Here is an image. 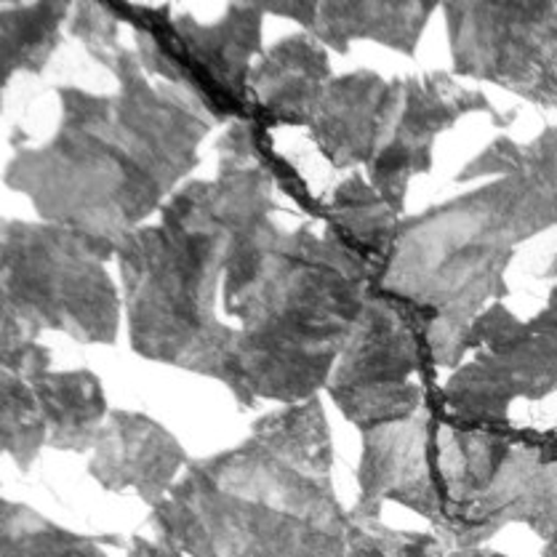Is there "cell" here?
Here are the masks:
<instances>
[{"label": "cell", "instance_id": "cell-1", "mask_svg": "<svg viewBox=\"0 0 557 557\" xmlns=\"http://www.w3.org/2000/svg\"><path fill=\"white\" fill-rule=\"evenodd\" d=\"M211 189L230 230L222 312L238 320L224 387L243 408L315 398L382 272L334 230L275 224L262 165L219 158Z\"/></svg>", "mask_w": 557, "mask_h": 557}, {"label": "cell", "instance_id": "cell-2", "mask_svg": "<svg viewBox=\"0 0 557 557\" xmlns=\"http://www.w3.org/2000/svg\"><path fill=\"white\" fill-rule=\"evenodd\" d=\"M107 70L117 81L115 94L57 88V134L44 147L16 152L3 185L27 195L40 222L75 230L115 253L174 198L216 123L174 86L150 83L126 46Z\"/></svg>", "mask_w": 557, "mask_h": 557}, {"label": "cell", "instance_id": "cell-3", "mask_svg": "<svg viewBox=\"0 0 557 557\" xmlns=\"http://www.w3.org/2000/svg\"><path fill=\"white\" fill-rule=\"evenodd\" d=\"M499 176L459 198L400 219L376 288L422 334L437 369H459L472 323L507 299L505 272L518 246L557 227V126L529 145L496 136L456 182Z\"/></svg>", "mask_w": 557, "mask_h": 557}, {"label": "cell", "instance_id": "cell-4", "mask_svg": "<svg viewBox=\"0 0 557 557\" xmlns=\"http://www.w3.org/2000/svg\"><path fill=\"white\" fill-rule=\"evenodd\" d=\"M331 467L320 395L281 406L238 446L189 461L150 525L189 557H345L352 520Z\"/></svg>", "mask_w": 557, "mask_h": 557}, {"label": "cell", "instance_id": "cell-5", "mask_svg": "<svg viewBox=\"0 0 557 557\" xmlns=\"http://www.w3.org/2000/svg\"><path fill=\"white\" fill-rule=\"evenodd\" d=\"M230 230L211 180L176 189L156 224L117 246L132 349L152 363L224 384L235 325L219 320Z\"/></svg>", "mask_w": 557, "mask_h": 557}, {"label": "cell", "instance_id": "cell-6", "mask_svg": "<svg viewBox=\"0 0 557 557\" xmlns=\"http://www.w3.org/2000/svg\"><path fill=\"white\" fill-rule=\"evenodd\" d=\"M102 243L49 222L9 219L0 230V347L59 331L81 345H115L121 294Z\"/></svg>", "mask_w": 557, "mask_h": 557}, {"label": "cell", "instance_id": "cell-7", "mask_svg": "<svg viewBox=\"0 0 557 557\" xmlns=\"http://www.w3.org/2000/svg\"><path fill=\"white\" fill-rule=\"evenodd\" d=\"M117 20L134 29L136 57L156 75L185 94L213 123L257 121L251 73L262 57L264 14L253 0L227 3L222 20L203 25L189 14H174L169 3H110Z\"/></svg>", "mask_w": 557, "mask_h": 557}, {"label": "cell", "instance_id": "cell-8", "mask_svg": "<svg viewBox=\"0 0 557 557\" xmlns=\"http://www.w3.org/2000/svg\"><path fill=\"white\" fill-rule=\"evenodd\" d=\"M472 360L451 373L435 398L443 411L470 426H512L515 400H544L557 393V283L547 307L518 320L505 305H491L472 323L465 355Z\"/></svg>", "mask_w": 557, "mask_h": 557}, {"label": "cell", "instance_id": "cell-9", "mask_svg": "<svg viewBox=\"0 0 557 557\" xmlns=\"http://www.w3.org/2000/svg\"><path fill=\"white\" fill-rule=\"evenodd\" d=\"M430 369L432 360L413 320L398 301L373 286L325 393L363 435L424 411Z\"/></svg>", "mask_w": 557, "mask_h": 557}, {"label": "cell", "instance_id": "cell-10", "mask_svg": "<svg viewBox=\"0 0 557 557\" xmlns=\"http://www.w3.org/2000/svg\"><path fill=\"white\" fill-rule=\"evenodd\" d=\"M454 75L557 110V0L443 3Z\"/></svg>", "mask_w": 557, "mask_h": 557}, {"label": "cell", "instance_id": "cell-11", "mask_svg": "<svg viewBox=\"0 0 557 557\" xmlns=\"http://www.w3.org/2000/svg\"><path fill=\"white\" fill-rule=\"evenodd\" d=\"M472 112H483L499 128L512 126L518 117V112H502L483 91L461 86L443 70L406 78V102L393 139L366 169L371 187L398 216L406 211V195L413 176L432 171V147L437 136Z\"/></svg>", "mask_w": 557, "mask_h": 557}, {"label": "cell", "instance_id": "cell-12", "mask_svg": "<svg viewBox=\"0 0 557 557\" xmlns=\"http://www.w3.org/2000/svg\"><path fill=\"white\" fill-rule=\"evenodd\" d=\"M406 102V78L373 70L334 75L307 126L312 145L336 171L369 165L393 139Z\"/></svg>", "mask_w": 557, "mask_h": 557}, {"label": "cell", "instance_id": "cell-13", "mask_svg": "<svg viewBox=\"0 0 557 557\" xmlns=\"http://www.w3.org/2000/svg\"><path fill=\"white\" fill-rule=\"evenodd\" d=\"M187 465L185 448L163 424L147 413L115 408L99 432L88 475L112 494L132 488L147 507L156 509Z\"/></svg>", "mask_w": 557, "mask_h": 557}, {"label": "cell", "instance_id": "cell-14", "mask_svg": "<svg viewBox=\"0 0 557 557\" xmlns=\"http://www.w3.org/2000/svg\"><path fill=\"white\" fill-rule=\"evenodd\" d=\"M0 371H14L33 384L49 426V448L70 454L94 451L110 417L97 373L88 369L53 371L51 349L40 342L0 347Z\"/></svg>", "mask_w": 557, "mask_h": 557}, {"label": "cell", "instance_id": "cell-15", "mask_svg": "<svg viewBox=\"0 0 557 557\" xmlns=\"http://www.w3.org/2000/svg\"><path fill=\"white\" fill-rule=\"evenodd\" d=\"M331 75L329 49L310 33H296L277 40L257 59L251 91L259 121L267 126L307 128L323 97Z\"/></svg>", "mask_w": 557, "mask_h": 557}, {"label": "cell", "instance_id": "cell-16", "mask_svg": "<svg viewBox=\"0 0 557 557\" xmlns=\"http://www.w3.org/2000/svg\"><path fill=\"white\" fill-rule=\"evenodd\" d=\"M437 0H325L318 9L312 38L325 49L347 53L355 40H373L406 57H417L419 38L435 14Z\"/></svg>", "mask_w": 557, "mask_h": 557}, {"label": "cell", "instance_id": "cell-17", "mask_svg": "<svg viewBox=\"0 0 557 557\" xmlns=\"http://www.w3.org/2000/svg\"><path fill=\"white\" fill-rule=\"evenodd\" d=\"M507 480V523H523L542 539V557H557V454L536 430H518Z\"/></svg>", "mask_w": 557, "mask_h": 557}, {"label": "cell", "instance_id": "cell-18", "mask_svg": "<svg viewBox=\"0 0 557 557\" xmlns=\"http://www.w3.org/2000/svg\"><path fill=\"white\" fill-rule=\"evenodd\" d=\"M325 227L384 272L398 238L400 216L384 203L363 174H352L342 182L325 203Z\"/></svg>", "mask_w": 557, "mask_h": 557}, {"label": "cell", "instance_id": "cell-19", "mask_svg": "<svg viewBox=\"0 0 557 557\" xmlns=\"http://www.w3.org/2000/svg\"><path fill=\"white\" fill-rule=\"evenodd\" d=\"M73 3H9L0 11V88L16 73L40 75L62 44V25Z\"/></svg>", "mask_w": 557, "mask_h": 557}, {"label": "cell", "instance_id": "cell-20", "mask_svg": "<svg viewBox=\"0 0 557 557\" xmlns=\"http://www.w3.org/2000/svg\"><path fill=\"white\" fill-rule=\"evenodd\" d=\"M102 542L67 531L38 509L20 502H0V557H107Z\"/></svg>", "mask_w": 557, "mask_h": 557}, {"label": "cell", "instance_id": "cell-21", "mask_svg": "<svg viewBox=\"0 0 557 557\" xmlns=\"http://www.w3.org/2000/svg\"><path fill=\"white\" fill-rule=\"evenodd\" d=\"M213 150H216L219 158H235L246 160V163L262 165L264 171L272 174L277 189H283V193H286L294 203H299L312 219H323L325 222V203L312 198L310 187L301 180L299 171L275 150L270 126L259 121V117L257 121H240L227 126L222 139L213 145Z\"/></svg>", "mask_w": 557, "mask_h": 557}, {"label": "cell", "instance_id": "cell-22", "mask_svg": "<svg viewBox=\"0 0 557 557\" xmlns=\"http://www.w3.org/2000/svg\"><path fill=\"white\" fill-rule=\"evenodd\" d=\"M46 446H49V426H46L33 384L20 373L0 371V448L3 454H9L22 472H27Z\"/></svg>", "mask_w": 557, "mask_h": 557}, {"label": "cell", "instance_id": "cell-23", "mask_svg": "<svg viewBox=\"0 0 557 557\" xmlns=\"http://www.w3.org/2000/svg\"><path fill=\"white\" fill-rule=\"evenodd\" d=\"M117 33H121V20L110 3H73L70 35L81 40L102 67H107L110 59L123 49Z\"/></svg>", "mask_w": 557, "mask_h": 557}, {"label": "cell", "instance_id": "cell-24", "mask_svg": "<svg viewBox=\"0 0 557 557\" xmlns=\"http://www.w3.org/2000/svg\"><path fill=\"white\" fill-rule=\"evenodd\" d=\"M262 14L283 16V20H294L296 25L305 27V33H312L318 22L320 3L315 0H253Z\"/></svg>", "mask_w": 557, "mask_h": 557}, {"label": "cell", "instance_id": "cell-25", "mask_svg": "<svg viewBox=\"0 0 557 557\" xmlns=\"http://www.w3.org/2000/svg\"><path fill=\"white\" fill-rule=\"evenodd\" d=\"M352 520V518H349ZM345 557H393L379 539L373 520H352L347 536V555Z\"/></svg>", "mask_w": 557, "mask_h": 557}, {"label": "cell", "instance_id": "cell-26", "mask_svg": "<svg viewBox=\"0 0 557 557\" xmlns=\"http://www.w3.org/2000/svg\"><path fill=\"white\" fill-rule=\"evenodd\" d=\"M126 557H185L180 547H176L171 539L158 536L156 539H145V536H134L128 542V555Z\"/></svg>", "mask_w": 557, "mask_h": 557}, {"label": "cell", "instance_id": "cell-27", "mask_svg": "<svg viewBox=\"0 0 557 557\" xmlns=\"http://www.w3.org/2000/svg\"><path fill=\"white\" fill-rule=\"evenodd\" d=\"M446 557H507L502 553H491V549L475 547V549H451Z\"/></svg>", "mask_w": 557, "mask_h": 557}, {"label": "cell", "instance_id": "cell-28", "mask_svg": "<svg viewBox=\"0 0 557 557\" xmlns=\"http://www.w3.org/2000/svg\"><path fill=\"white\" fill-rule=\"evenodd\" d=\"M539 441L549 448V451L557 454V435L555 432H539Z\"/></svg>", "mask_w": 557, "mask_h": 557}, {"label": "cell", "instance_id": "cell-29", "mask_svg": "<svg viewBox=\"0 0 557 557\" xmlns=\"http://www.w3.org/2000/svg\"><path fill=\"white\" fill-rule=\"evenodd\" d=\"M544 277H547V281H553V277H557V253L553 257V262H549L547 270H544Z\"/></svg>", "mask_w": 557, "mask_h": 557}]
</instances>
